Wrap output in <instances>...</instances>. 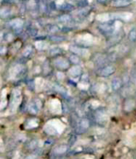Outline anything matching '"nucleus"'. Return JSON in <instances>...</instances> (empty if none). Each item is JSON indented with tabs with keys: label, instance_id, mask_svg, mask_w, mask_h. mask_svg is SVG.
<instances>
[{
	"label": "nucleus",
	"instance_id": "f257e3e1",
	"mask_svg": "<svg viewBox=\"0 0 136 159\" xmlns=\"http://www.w3.org/2000/svg\"><path fill=\"white\" fill-rule=\"evenodd\" d=\"M116 72V68L111 65H104L100 68L98 72V75L101 77H108L113 75Z\"/></svg>",
	"mask_w": 136,
	"mask_h": 159
},
{
	"label": "nucleus",
	"instance_id": "f03ea898",
	"mask_svg": "<svg viewBox=\"0 0 136 159\" xmlns=\"http://www.w3.org/2000/svg\"><path fill=\"white\" fill-rule=\"evenodd\" d=\"M98 29L100 30V33L104 35H112L113 34V31H114V25H113V22H106V23L101 24L98 26Z\"/></svg>",
	"mask_w": 136,
	"mask_h": 159
},
{
	"label": "nucleus",
	"instance_id": "7ed1b4c3",
	"mask_svg": "<svg viewBox=\"0 0 136 159\" xmlns=\"http://www.w3.org/2000/svg\"><path fill=\"white\" fill-rule=\"evenodd\" d=\"M136 107V100L132 97H127L124 103V109L126 112H131Z\"/></svg>",
	"mask_w": 136,
	"mask_h": 159
},
{
	"label": "nucleus",
	"instance_id": "20e7f679",
	"mask_svg": "<svg viewBox=\"0 0 136 159\" xmlns=\"http://www.w3.org/2000/svg\"><path fill=\"white\" fill-rule=\"evenodd\" d=\"M89 127H90V121L87 119H83L78 123L76 131L78 134H83L88 130Z\"/></svg>",
	"mask_w": 136,
	"mask_h": 159
},
{
	"label": "nucleus",
	"instance_id": "39448f33",
	"mask_svg": "<svg viewBox=\"0 0 136 159\" xmlns=\"http://www.w3.org/2000/svg\"><path fill=\"white\" fill-rule=\"evenodd\" d=\"M131 0H112L111 5L114 7H126L131 5Z\"/></svg>",
	"mask_w": 136,
	"mask_h": 159
},
{
	"label": "nucleus",
	"instance_id": "423d86ee",
	"mask_svg": "<svg viewBox=\"0 0 136 159\" xmlns=\"http://www.w3.org/2000/svg\"><path fill=\"white\" fill-rule=\"evenodd\" d=\"M55 65L60 69H66L69 67V61L64 58H57L55 61Z\"/></svg>",
	"mask_w": 136,
	"mask_h": 159
},
{
	"label": "nucleus",
	"instance_id": "0eeeda50",
	"mask_svg": "<svg viewBox=\"0 0 136 159\" xmlns=\"http://www.w3.org/2000/svg\"><path fill=\"white\" fill-rule=\"evenodd\" d=\"M123 85V81L119 77H115L112 80V89L113 91H118L122 88Z\"/></svg>",
	"mask_w": 136,
	"mask_h": 159
},
{
	"label": "nucleus",
	"instance_id": "6e6552de",
	"mask_svg": "<svg viewBox=\"0 0 136 159\" xmlns=\"http://www.w3.org/2000/svg\"><path fill=\"white\" fill-rule=\"evenodd\" d=\"M128 39L131 42H136V28L134 27L130 30L128 34Z\"/></svg>",
	"mask_w": 136,
	"mask_h": 159
},
{
	"label": "nucleus",
	"instance_id": "1a4fd4ad",
	"mask_svg": "<svg viewBox=\"0 0 136 159\" xmlns=\"http://www.w3.org/2000/svg\"><path fill=\"white\" fill-rule=\"evenodd\" d=\"M59 9L62 10V11H71V10L74 9V7H73V5H71V4L66 2V3H63V5H61L60 7H59Z\"/></svg>",
	"mask_w": 136,
	"mask_h": 159
},
{
	"label": "nucleus",
	"instance_id": "9d476101",
	"mask_svg": "<svg viewBox=\"0 0 136 159\" xmlns=\"http://www.w3.org/2000/svg\"><path fill=\"white\" fill-rule=\"evenodd\" d=\"M70 61L72 62L73 64H74V65H79V64L80 63V59H79V57L77 56V55L73 54V55H70Z\"/></svg>",
	"mask_w": 136,
	"mask_h": 159
},
{
	"label": "nucleus",
	"instance_id": "9b49d317",
	"mask_svg": "<svg viewBox=\"0 0 136 159\" xmlns=\"http://www.w3.org/2000/svg\"><path fill=\"white\" fill-rule=\"evenodd\" d=\"M61 52H61V49H59L58 47L53 48V49H52L50 51H49V53H50L51 56H53V57L60 54Z\"/></svg>",
	"mask_w": 136,
	"mask_h": 159
},
{
	"label": "nucleus",
	"instance_id": "f8f14e48",
	"mask_svg": "<svg viewBox=\"0 0 136 159\" xmlns=\"http://www.w3.org/2000/svg\"><path fill=\"white\" fill-rule=\"evenodd\" d=\"M49 39L51 40V41H52V42H63V41H64L65 38H63V37L62 36H50L49 37Z\"/></svg>",
	"mask_w": 136,
	"mask_h": 159
},
{
	"label": "nucleus",
	"instance_id": "ddd939ff",
	"mask_svg": "<svg viewBox=\"0 0 136 159\" xmlns=\"http://www.w3.org/2000/svg\"><path fill=\"white\" fill-rule=\"evenodd\" d=\"M59 22H69L70 20V17L68 15H63L62 16L59 17Z\"/></svg>",
	"mask_w": 136,
	"mask_h": 159
},
{
	"label": "nucleus",
	"instance_id": "4468645a",
	"mask_svg": "<svg viewBox=\"0 0 136 159\" xmlns=\"http://www.w3.org/2000/svg\"><path fill=\"white\" fill-rule=\"evenodd\" d=\"M87 5L88 2L86 0H81V1L79 2V3H78V6L80 7H87Z\"/></svg>",
	"mask_w": 136,
	"mask_h": 159
},
{
	"label": "nucleus",
	"instance_id": "2eb2a0df",
	"mask_svg": "<svg viewBox=\"0 0 136 159\" xmlns=\"http://www.w3.org/2000/svg\"><path fill=\"white\" fill-rule=\"evenodd\" d=\"M98 1L100 2H105V1H107V0H98Z\"/></svg>",
	"mask_w": 136,
	"mask_h": 159
}]
</instances>
